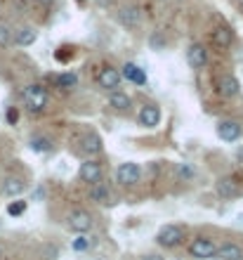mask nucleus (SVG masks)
<instances>
[{
  "mask_svg": "<svg viewBox=\"0 0 243 260\" xmlns=\"http://www.w3.org/2000/svg\"><path fill=\"white\" fill-rule=\"evenodd\" d=\"M21 100H24V107H26L28 114H43L48 109V102H50V92L43 83H31L24 88L21 92Z\"/></svg>",
  "mask_w": 243,
  "mask_h": 260,
  "instance_id": "f257e3e1",
  "label": "nucleus"
},
{
  "mask_svg": "<svg viewBox=\"0 0 243 260\" xmlns=\"http://www.w3.org/2000/svg\"><path fill=\"white\" fill-rule=\"evenodd\" d=\"M184 239H187V227L177 225V222H165L156 232V244L161 248H165V251H172V248L182 246Z\"/></svg>",
  "mask_w": 243,
  "mask_h": 260,
  "instance_id": "f03ea898",
  "label": "nucleus"
},
{
  "mask_svg": "<svg viewBox=\"0 0 243 260\" xmlns=\"http://www.w3.org/2000/svg\"><path fill=\"white\" fill-rule=\"evenodd\" d=\"M66 227L76 234H88V232H92V227H95V218H92V213L85 211V208H76V211L68 213Z\"/></svg>",
  "mask_w": 243,
  "mask_h": 260,
  "instance_id": "7ed1b4c3",
  "label": "nucleus"
},
{
  "mask_svg": "<svg viewBox=\"0 0 243 260\" xmlns=\"http://www.w3.org/2000/svg\"><path fill=\"white\" fill-rule=\"evenodd\" d=\"M189 255L194 260H215L217 258V244L208 237H194L189 241Z\"/></svg>",
  "mask_w": 243,
  "mask_h": 260,
  "instance_id": "20e7f679",
  "label": "nucleus"
},
{
  "mask_svg": "<svg viewBox=\"0 0 243 260\" xmlns=\"http://www.w3.org/2000/svg\"><path fill=\"white\" fill-rule=\"evenodd\" d=\"M116 182L121 187H135L142 182V168L135 161H125L116 168Z\"/></svg>",
  "mask_w": 243,
  "mask_h": 260,
  "instance_id": "39448f33",
  "label": "nucleus"
},
{
  "mask_svg": "<svg viewBox=\"0 0 243 260\" xmlns=\"http://www.w3.org/2000/svg\"><path fill=\"white\" fill-rule=\"evenodd\" d=\"M215 133L222 142H236V140L243 137V125L238 121H234V118H222V121H217Z\"/></svg>",
  "mask_w": 243,
  "mask_h": 260,
  "instance_id": "423d86ee",
  "label": "nucleus"
},
{
  "mask_svg": "<svg viewBox=\"0 0 243 260\" xmlns=\"http://www.w3.org/2000/svg\"><path fill=\"white\" fill-rule=\"evenodd\" d=\"M78 178L85 185H97L104 178V168H101V164L95 161V158H85L81 164V168H78Z\"/></svg>",
  "mask_w": 243,
  "mask_h": 260,
  "instance_id": "0eeeda50",
  "label": "nucleus"
},
{
  "mask_svg": "<svg viewBox=\"0 0 243 260\" xmlns=\"http://www.w3.org/2000/svg\"><path fill=\"white\" fill-rule=\"evenodd\" d=\"M161 107L156 102H144L142 107H140V111H137V123L142 125V128H156V125L161 123Z\"/></svg>",
  "mask_w": 243,
  "mask_h": 260,
  "instance_id": "6e6552de",
  "label": "nucleus"
},
{
  "mask_svg": "<svg viewBox=\"0 0 243 260\" xmlns=\"http://www.w3.org/2000/svg\"><path fill=\"white\" fill-rule=\"evenodd\" d=\"M121 83H123V76L118 69L114 67H104L97 74V85L101 90H107V92H114V90H121Z\"/></svg>",
  "mask_w": 243,
  "mask_h": 260,
  "instance_id": "1a4fd4ad",
  "label": "nucleus"
},
{
  "mask_svg": "<svg viewBox=\"0 0 243 260\" xmlns=\"http://www.w3.org/2000/svg\"><path fill=\"white\" fill-rule=\"evenodd\" d=\"M217 95L224 100H234L241 95V83L234 74H222L217 78Z\"/></svg>",
  "mask_w": 243,
  "mask_h": 260,
  "instance_id": "9d476101",
  "label": "nucleus"
},
{
  "mask_svg": "<svg viewBox=\"0 0 243 260\" xmlns=\"http://www.w3.org/2000/svg\"><path fill=\"white\" fill-rule=\"evenodd\" d=\"M187 64H189L194 71H203L208 67V48L203 43H191L187 48Z\"/></svg>",
  "mask_w": 243,
  "mask_h": 260,
  "instance_id": "9b49d317",
  "label": "nucleus"
},
{
  "mask_svg": "<svg viewBox=\"0 0 243 260\" xmlns=\"http://www.w3.org/2000/svg\"><path fill=\"white\" fill-rule=\"evenodd\" d=\"M215 194L220 199H224V201H231V199H236L238 194H241V187H238V182L234 178H229V175H224V178H217L215 182Z\"/></svg>",
  "mask_w": 243,
  "mask_h": 260,
  "instance_id": "f8f14e48",
  "label": "nucleus"
},
{
  "mask_svg": "<svg viewBox=\"0 0 243 260\" xmlns=\"http://www.w3.org/2000/svg\"><path fill=\"white\" fill-rule=\"evenodd\" d=\"M90 199L99 206H114L116 204V197H114V189L107 185V182H97V185H90Z\"/></svg>",
  "mask_w": 243,
  "mask_h": 260,
  "instance_id": "ddd939ff",
  "label": "nucleus"
},
{
  "mask_svg": "<svg viewBox=\"0 0 243 260\" xmlns=\"http://www.w3.org/2000/svg\"><path fill=\"white\" fill-rule=\"evenodd\" d=\"M24 189H26V182H24V178H19V175H7V178L3 180V187H0L3 197H7V199H19L21 194H24Z\"/></svg>",
  "mask_w": 243,
  "mask_h": 260,
  "instance_id": "4468645a",
  "label": "nucleus"
},
{
  "mask_svg": "<svg viewBox=\"0 0 243 260\" xmlns=\"http://www.w3.org/2000/svg\"><path fill=\"white\" fill-rule=\"evenodd\" d=\"M109 107L118 114H130L132 109V97L128 92H123V90H114V92H109Z\"/></svg>",
  "mask_w": 243,
  "mask_h": 260,
  "instance_id": "2eb2a0df",
  "label": "nucleus"
},
{
  "mask_svg": "<svg viewBox=\"0 0 243 260\" xmlns=\"http://www.w3.org/2000/svg\"><path fill=\"white\" fill-rule=\"evenodd\" d=\"M38 41V28L36 26H21L17 31H12V43L19 45V48H28Z\"/></svg>",
  "mask_w": 243,
  "mask_h": 260,
  "instance_id": "dca6fc26",
  "label": "nucleus"
},
{
  "mask_svg": "<svg viewBox=\"0 0 243 260\" xmlns=\"http://www.w3.org/2000/svg\"><path fill=\"white\" fill-rule=\"evenodd\" d=\"M121 76L125 78V81L135 83V85H147V71H144L140 64H135V62H125V64H123Z\"/></svg>",
  "mask_w": 243,
  "mask_h": 260,
  "instance_id": "f3484780",
  "label": "nucleus"
},
{
  "mask_svg": "<svg viewBox=\"0 0 243 260\" xmlns=\"http://www.w3.org/2000/svg\"><path fill=\"white\" fill-rule=\"evenodd\" d=\"M118 19H121L123 26H128V28H135L142 24V10L135 5H128V7H123L121 14H118Z\"/></svg>",
  "mask_w": 243,
  "mask_h": 260,
  "instance_id": "a211bd4d",
  "label": "nucleus"
},
{
  "mask_svg": "<svg viewBox=\"0 0 243 260\" xmlns=\"http://www.w3.org/2000/svg\"><path fill=\"white\" fill-rule=\"evenodd\" d=\"M215 260H243V248L234 241H224L222 246H217Z\"/></svg>",
  "mask_w": 243,
  "mask_h": 260,
  "instance_id": "6ab92c4d",
  "label": "nucleus"
},
{
  "mask_svg": "<svg viewBox=\"0 0 243 260\" xmlns=\"http://www.w3.org/2000/svg\"><path fill=\"white\" fill-rule=\"evenodd\" d=\"M83 151H85L90 158L97 156V154H101V137L97 135L95 130H90V133L83 135Z\"/></svg>",
  "mask_w": 243,
  "mask_h": 260,
  "instance_id": "aec40b11",
  "label": "nucleus"
},
{
  "mask_svg": "<svg viewBox=\"0 0 243 260\" xmlns=\"http://www.w3.org/2000/svg\"><path fill=\"white\" fill-rule=\"evenodd\" d=\"M52 147L54 142L48 135H31V140H28V149L36 154H48V151H52Z\"/></svg>",
  "mask_w": 243,
  "mask_h": 260,
  "instance_id": "412c9836",
  "label": "nucleus"
},
{
  "mask_svg": "<svg viewBox=\"0 0 243 260\" xmlns=\"http://www.w3.org/2000/svg\"><path fill=\"white\" fill-rule=\"evenodd\" d=\"M97 244V237H92V234H78L74 241H71V248H74L76 253H88V251H92Z\"/></svg>",
  "mask_w": 243,
  "mask_h": 260,
  "instance_id": "4be33fe9",
  "label": "nucleus"
},
{
  "mask_svg": "<svg viewBox=\"0 0 243 260\" xmlns=\"http://www.w3.org/2000/svg\"><path fill=\"white\" fill-rule=\"evenodd\" d=\"M78 74L76 71H61L59 76H54V83H57V88L59 90H76L78 88Z\"/></svg>",
  "mask_w": 243,
  "mask_h": 260,
  "instance_id": "5701e85b",
  "label": "nucleus"
},
{
  "mask_svg": "<svg viewBox=\"0 0 243 260\" xmlns=\"http://www.w3.org/2000/svg\"><path fill=\"white\" fill-rule=\"evenodd\" d=\"M213 41H215V45H220V48H229L231 43H234V31H231L229 26L215 28V34H213Z\"/></svg>",
  "mask_w": 243,
  "mask_h": 260,
  "instance_id": "b1692460",
  "label": "nucleus"
},
{
  "mask_svg": "<svg viewBox=\"0 0 243 260\" xmlns=\"http://www.w3.org/2000/svg\"><path fill=\"white\" fill-rule=\"evenodd\" d=\"M28 208V204L24 201V199H14V201H10L7 204V215H12V218H19V215H24Z\"/></svg>",
  "mask_w": 243,
  "mask_h": 260,
  "instance_id": "393cba45",
  "label": "nucleus"
},
{
  "mask_svg": "<svg viewBox=\"0 0 243 260\" xmlns=\"http://www.w3.org/2000/svg\"><path fill=\"white\" fill-rule=\"evenodd\" d=\"M196 171L191 168V164H180L177 166V178L184 180V182H189V180H194Z\"/></svg>",
  "mask_w": 243,
  "mask_h": 260,
  "instance_id": "a878e982",
  "label": "nucleus"
},
{
  "mask_svg": "<svg viewBox=\"0 0 243 260\" xmlns=\"http://www.w3.org/2000/svg\"><path fill=\"white\" fill-rule=\"evenodd\" d=\"M64 50H66V52H61V50H57V52H54L57 62H61V64H66L68 59H74V55H76V48H74V45H71V48H68V45H64Z\"/></svg>",
  "mask_w": 243,
  "mask_h": 260,
  "instance_id": "bb28decb",
  "label": "nucleus"
},
{
  "mask_svg": "<svg viewBox=\"0 0 243 260\" xmlns=\"http://www.w3.org/2000/svg\"><path fill=\"white\" fill-rule=\"evenodd\" d=\"M5 45H12V28L0 24V48H5Z\"/></svg>",
  "mask_w": 243,
  "mask_h": 260,
  "instance_id": "cd10ccee",
  "label": "nucleus"
},
{
  "mask_svg": "<svg viewBox=\"0 0 243 260\" xmlns=\"http://www.w3.org/2000/svg\"><path fill=\"white\" fill-rule=\"evenodd\" d=\"M17 121H19V109L17 107H7V123L14 125Z\"/></svg>",
  "mask_w": 243,
  "mask_h": 260,
  "instance_id": "c85d7f7f",
  "label": "nucleus"
},
{
  "mask_svg": "<svg viewBox=\"0 0 243 260\" xmlns=\"http://www.w3.org/2000/svg\"><path fill=\"white\" fill-rule=\"evenodd\" d=\"M142 260H163V258L161 255H156V253H149V255H144Z\"/></svg>",
  "mask_w": 243,
  "mask_h": 260,
  "instance_id": "c756f323",
  "label": "nucleus"
},
{
  "mask_svg": "<svg viewBox=\"0 0 243 260\" xmlns=\"http://www.w3.org/2000/svg\"><path fill=\"white\" fill-rule=\"evenodd\" d=\"M43 197H45V192H43V189H38V192H36V194H33V199H36V201H41V199H43Z\"/></svg>",
  "mask_w": 243,
  "mask_h": 260,
  "instance_id": "7c9ffc66",
  "label": "nucleus"
},
{
  "mask_svg": "<svg viewBox=\"0 0 243 260\" xmlns=\"http://www.w3.org/2000/svg\"><path fill=\"white\" fill-rule=\"evenodd\" d=\"M3 258H5V253H3V246H0V260H3Z\"/></svg>",
  "mask_w": 243,
  "mask_h": 260,
  "instance_id": "2f4dec72",
  "label": "nucleus"
},
{
  "mask_svg": "<svg viewBox=\"0 0 243 260\" xmlns=\"http://www.w3.org/2000/svg\"><path fill=\"white\" fill-rule=\"evenodd\" d=\"M78 3H81V5H85V3H88V0H78Z\"/></svg>",
  "mask_w": 243,
  "mask_h": 260,
  "instance_id": "473e14b6",
  "label": "nucleus"
}]
</instances>
